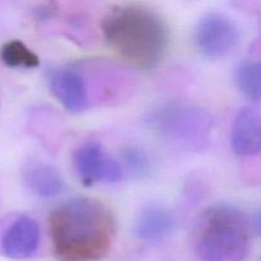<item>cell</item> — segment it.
Masks as SVG:
<instances>
[{"instance_id":"14","label":"cell","mask_w":261,"mask_h":261,"mask_svg":"<svg viewBox=\"0 0 261 261\" xmlns=\"http://www.w3.org/2000/svg\"><path fill=\"white\" fill-rule=\"evenodd\" d=\"M124 165L129 172H133L137 176H142L148 172L149 161L144 152L137 148H127L124 152Z\"/></svg>"},{"instance_id":"3","label":"cell","mask_w":261,"mask_h":261,"mask_svg":"<svg viewBox=\"0 0 261 261\" xmlns=\"http://www.w3.org/2000/svg\"><path fill=\"white\" fill-rule=\"evenodd\" d=\"M250 219L237 206L219 203L199 217L194 249L200 261H245L251 249Z\"/></svg>"},{"instance_id":"8","label":"cell","mask_w":261,"mask_h":261,"mask_svg":"<svg viewBox=\"0 0 261 261\" xmlns=\"http://www.w3.org/2000/svg\"><path fill=\"white\" fill-rule=\"evenodd\" d=\"M46 78L50 92L66 111L81 114L91 106L88 82L78 65L53 68L47 71Z\"/></svg>"},{"instance_id":"12","label":"cell","mask_w":261,"mask_h":261,"mask_svg":"<svg viewBox=\"0 0 261 261\" xmlns=\"http://www.w3.org/2000/svg\"><path fill=\"white\" fill-rule=\"evenodd\" d=\"M237 89L252 102H261V61L244 60L234 69Z\"/></svg>"},{"instance_id":"7","label":"cell","mask_w":261,"mask_h":261,"mask_svg":"<svg viewBox=\"0 0 261 261\" xmlns=\"http://www.w3.org/2000/svg\"><path fill=\"white\" fill-rule=\"evenodd\" d=\"M40 226L27 214L0 219V254L13 260L30 259L40 246Z\"/></svg>"},{"instance_id":"2","label":"cell","mask_w":261,"mask_h":261,"mask_svg":"<svg viewBox=\"0 0 261 261\" xmlns=\"http://www.w3.org/2000/svg\"><path fill=\"white\" fill-rule=\"evenodd\" d=\"M107 45L138 70H153L165 60L170 35L163 18L140 4L115 5L101 20Z\"/></svg>"},{"instance_id":"4","label":"cell","mask_w":261,"mask_h":261,"mask_svg":"<svg viewBox=\"0 0 261 261\" xmlns=\"http://www.w3.org/2000/svg\"><path fill=\"white\" fill-rule=\"evenodd\" d=\"M147 125L166 142L189 150L203 149L213 121L205 110L180 102L162 105L147 115Z\"/></svg>"},{"instance_id":"10","label":"cell","mask_w":261,"mask_h":261,"mask_svg":"<svg viewBox=\"0 0 261 261\" xmlns=\"http://www.w3.org/2000/svg\"><path fill=\"white\" fill-rule=\"evenodd\" d=\"M176 219L167 206L160 204L147 205L138 214L134 234L143 242L158 244L165 241L175 231Z\"/></svg>"},{"instance_id":"6","label":"cell","mask_w":261,"mask_h":261,"mask_svg":"<svg viewBox=\"0 0 261 261\" xmlns=\"http://www.w3.org/2000/svg\"><path fill=\"white\" fill-rule=\"evenodd\" d=\"M73 166L79 180L86 186L96 184H116L122 180L124 167L96 140L79 145L73 154Z\"/></svg>"},{"instance_id":"9","label":"cell","mask_w":261,"mask_h":261,"mask_svg":"<svg viewBox=\"0 0 261 261\" xmlns=\"http://www.w3.org/2000/svg\"><path fill=\"white\" fill-rule=\"evenodd\" d=\"M231 145L239 157L261 154V114L254 107H242L237 112L231 130Z\"/></svg>"},{"instance_id":"1","label":"cell","mask_w":261,"mask_h":261,"mask_svg":"<svg viewBox=\"0 0 261 261\" xmlns=\"http://www.w3.org/2000/svg\"><path fill=\"white\" fill-rule=\"evenodd\" d=\"M48 232L58 261H98L111 250L116 222L101 200L76 196L51 212Z\"/></svg>"},{"instance_id":"15","label":"cell","mask_w":261,"mask_h":261,"mask_svg":"<svg viewBox=\"0 0 261 261\" xmlns=\"http://www.w3.org/2000/svg\"><path fill=\"white\" fill-rule=\"evenodd\" d=\"M250 226H251L252 233L261 240V208L256 209L250 218Z\"/></svg>"},{"instance_id":"11","label":"cell","mask_w":261,"mask_h":261,"mask_svg":"<svg viewBox=\"0 0 261 261\" xmlns=\"http://www.w3.org/2000/svg\"><path fill=\"white\" fill-rule=\"evenodd\" d=\"M22 178L28 190L36 196L50 199L63 193V176L55 166L41 161H30L22 170Z\"/></svg>"},{"instance_id":"13","label":"cell","mask_w":261,"mask_h":261,"mask_svg":"<svg viewBox=\"0 0 261 261\" xmlns=\"http://www.w3.org/2000/svg\"><path fill=\"white\" fill-rule=\"evenodd\" d=\"M0 56L3 63L10 68L32 69L40 65L38 56L19 40H12L4 43Z\"/></svg>"},{"instance_id":"5","label":"cell","mask_w":261,"mask_h":261,"mask_svg":"<svg viewBox=\"0 0 261 261\" xmlns=\"http://www.w3.org/2000/svg\"><path fill=\"white\" fill-rule=\"evenodd\" d=\"M240 32L236 23L219 12L204 14L194 30L196 48L209 59H222L236 48Z\"/></svg>"}]
</instances>
